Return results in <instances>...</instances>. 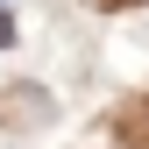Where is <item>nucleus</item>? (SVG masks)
Listing matches in <instances>:
<instances>
[{
  "instance_id": "obj_1",
  "label": "nucleus",
  "mask_w": 149,
  "mask_h": 149,
  "mask_svg": "<svg viewBox=\"0 0 149 149\" xmlns=\"http://www.w3.org/2000/svg\"><path fill=\"white\" fill-rule=\"evenodd\" d=\"M7 43H14V14L0 7V50H7Z\"/></svg>"
},
{
  "instance_id": "obj_2",
  "label": "nucleus",
  "mask_w": 149,
  "mask_h": 149,
  "mask_svg": "<svg viewBox=\"0 0 149 149\" xmlns=\"http://www.w3.org/2000/svg\"><path fill=\"white\" fill-rule=\"evenodd\" d=\"M0 7H7V0H0Z\"/></svg>"
}]
</instances>
